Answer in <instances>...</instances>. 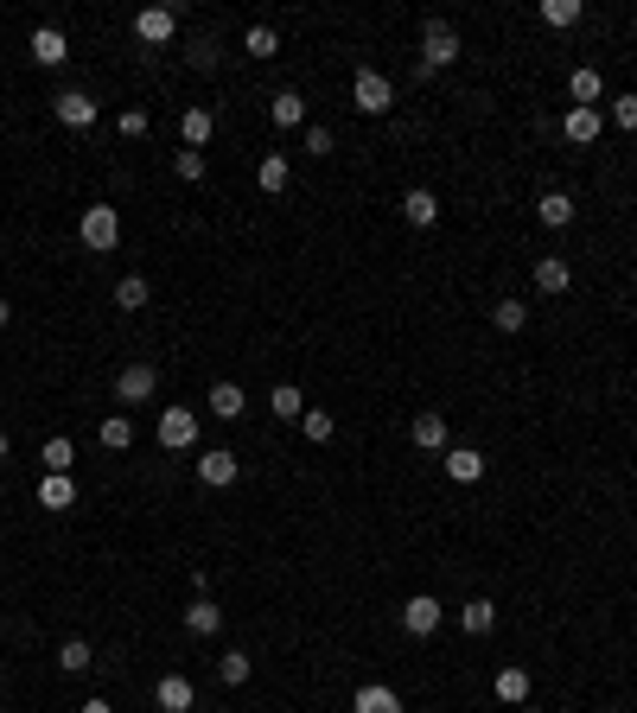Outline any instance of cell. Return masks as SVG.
<instances>
[{
	"mask_svg": "<svg viewBox=\"0 0 637 713\" xmlns=\"http://www.w3.org/2000/svg\"><path fill=\"white\" fill-rule=\"evenodd\" d=\"M172 32H179V13H172V7H141V13H134V39H141V45H166Z\"/></svg>",
	"mask_w": 637,
	"mask_h": 713,
	"instance_id": "6",
	"label": "cell"
},
{
	"mask_svg": "<svg viewBox=\"0 0 637 713\" xmlns=\"http://www.w3.org/2000/svg\"><path fill=\"white\" fill-rule=\"evenodd\" d=\"M446 478H453V484H478V478H485V452H478V446H446Z\"/></svg>",
	"mask_w": 637,
	"mask_h": 713,
	"instance_id": "11",
	"label": "cell"
},
{
	"mask_svg": "<svg viewBox=\"0 0 637 713\" xmlns=\"http://www.w3.org/2000/svg\"><path fill=\"white\" fill-rule=\"evenodd\" d=\"M32 58H39L45 71H58V64L71 58V39H64L58 26H39V32H32Z\"/></svg>",
	"mask_w": 637,
	"mask_h": 713,
	"instance_id": "13",
	"label": "cell"
},
{
	"mask_svg": "<svg viewBox=\"0 0 637 713\" xmlns=\"http://www.w3.org/2000/svg\"><path fill=\"white\" fill-rule=\"evenodd\" d=\"M440 618H446V612H440V599H427V593H415V599L402 605V631H408V637H434V631H440Z\"/></svg>",
	"mask_w": 637,
	"mask_h": 713,
	"instance_id": "8",
	"label": "cell"
},
{
	"mask_svg": "<svg viewBox=\"0 0 637 713\" xmlns=\"http://www.w3.org/2000/svg\"><path fill=\"white\" fill-rule=\"evenodd\" d=\"M243 51H249V58H274V51H281V32H274V26H249Z\"/></svg>",
	"mask_w": 637,
	"mask_h": 713,
	"instance_id": "35",
	"label": "cell"
},
{
	"mask_svg": "<svg viewBox=\"0 0 637 713\" xmlns=\"http://www.w3.org/2000/svg\"><path fill=\"white\" fill-rule=\"evenodd\" d=\"M217 675H223L230 688H243V682H249V656H243V650H223V656H217Z\"/></svg>",
	"mask_w": 637,
	"mask_h": 713,
	"instance_id": "37",
	"label": "cell"
},
{
	"mask_svg": "<svg viewBox=\"0 0 637 713\" xmlns=\"http://www.w3.org/2000/svg\"><path fill=\"white\" fill-rule=\"evenodd\" d=\"M408 440H415L421 452H446V414L421 408V414H415V427H408Z\"/></svg>",
	"mask_w": 637,
	"mask_h": 713,
	"instance_id": "14",
	"label": "cell"
},
{
	"mask_svg": "<svg viewBox=\"0 0 637 713\" xmlns=\"http://www.w3.org/2000/svg\"><path fill=\"white\" fill-rule=\"evenodd\" d=\"M606 121L618 134H637V96H612V109H606Z\"/></svg>",
	"mask_w": 637,
	"mask_h": 713,
	"instance_id": "38",
	"label": "cell"
},
{
	"mask_svg": "<svg viewBox=\"0 0 637 713\" xmlns=\"http://www.w3.org/2000/svg\"><path fill=\"white\" fill-rule=\"evenodd\" d=\"M268 115H274V128H300V121H306V102H300L294 90H281V96L268 102Z\"/></svg>",
	"mask_w": 637,
	"mask_h": 713,
	"instance_id": "28",
	"label": "cell"
},
{
	"mask_svg": "<svg viewBox=\"0 0 637 713\" xmlns=\"http://www.w3.org/2000/svg\"><path fill=\"white\" fill-rule=\"evenodd\" d=\"M153 701H160V713H192V707H198V688H192V675H160Z\"/></svg>",
	"mask_w": 637,
	"mask_h": 713,
	"instance_id": "9",
	"label": "cell"
},
{
	"mask_svg": "<svg viewBox=\"0 0 637 713\" xmlns=\"http://www.w3.org/2000/svg\"><path fill=\"white\" fill-rule=\"evenodd\" d=\"M561 134H567L574 147H593L599 134H606V115H599V109H567V115H561Z\"/></svg>",
	"mask_w": 637,
	"mask_h": 713,
	"instance_id": "10",
	"label": "cell"
},
{
	"mask_svg": "<svg viewBox=\"0 0 637 713\" xmlns=\"http://www.w3.org/2000/svg\"><path fill=\"white\" fill-rule=\"evenodd\" d=\"M96 440L109 446V452H128V446H134V421H128V414H109V421H102V433H96Z\"/></svg>",
	"mask_w": 637,
	"mask_h": 713,
	"instance_id": "31",
	"label": "cell"
},
{
	"mask_svg": "<svg viewBox=\"0 0 637 713\" xmlns=\"http://www.w3.org/2000/svg\"><path fill=\"white\" fill-rule=\"evenodd\" d=\"M536 217L548 223V230H567V223H574V198H567V191H542V198H536Z\"/></svg>",
	"mask_w": 637,
	"mask_h": 713,
	"instance_id": "24",
	"label": "cell"
},
{
	"mask_svg": "<svg viewBox=\"0 0 637 713\" xmlns=\"http://www.w3.org/2000/svg\"><path fill=\"white\" fill-rule=\"evenodd\" d=\"M153 395H160V370H153V363H122V370H115V402L141 408Z\"/></svg>",
	"mask_w": 637,
	"mask_h": 713,
	"instance_id": "4",
	"label": "cell"
},
{
	"mask_svg": "<svg viewBox=\"0 0 637 713\" xmlns=\"http://www.w3.org/2000/svg\"><path fill=\"white\" fill-rule=\"evenodd\" d=\"M446 64H459V32L446 20H427L421 26V77L427 71H446Z\"/></svg>",
	"mask_w": 637,
	"mask_h": 713,
	"instance_id": "1",
	"label": "cell"
},
{
	"mask_svg": "<svg viewBox=\"0 0 637 713\" xmlns=\"http://www.w3.org/2000/svg\"><path fill=\"white\" fill-rule=\"evenodd\" d=\"M77 236H83V249H96V255H109L115 242H122V217H115V204H90L77 223Z\"/></svg>",
	"mask_w": 637,
	"mask_h": 713,
	"instance_id": "2",
	"label": "cell"
},
{
	"mask_svg": "<svg viewBox=\"0 0 637 713\" xmlns=\"http://www.w3.org/2000/svg\"><path fill=\"white\" fill-rule=\"evenodd\" d=\"M459 631H466V637H491L497 631V605L491 599H466V605H459Z\"/></svg>",
	"mask_w": 637,
	"mask_h": 713,
	"instance_id": "17",
	"label": "cell"
},
{
	"mask_svg": "<svg viewBox=\"0 0 637 713\" xmlns=\"http://www.w3.org/2000/svg\"><path fill=\"white\" fill-rule=\"evenodd\" d=\"M179 134H185V147H198V153H204V141H211V134H217V115H211V109H185Z\"/></svg>",
	"mask_w": 637,
	"mask_h": 713,
	"instance_id": "25",
	"label": "cell"
},
{
	"mask_svg": "<svg viewBox=\"0 0 637 713\" xmlns=\"http://www.w3.org/2000/svg\"><path fill=\"white\" fill-rule=\"evenodd\" d=\"M58 669H64V675H83V669H90V643H83V637H64V643H58Z\"/></svg>",
	"mask_w": 637,
	"mask_h": 713,
	"instance_id": "33",
	"label": "cell"
},
{
	"mask_svg": "<svg viewBox=\"0 0 637 713\" xmlns=\"http://www.w3.org/2000/svg\"><path fill=\"white\" fill-rule=\"evenodd\" d=\"M300 433H306V440H313V446H325V440H332V433H338V421H332V414H325V408H306V414H300Z\"/></svg>",
	"mask_w": 637,
	"mask_h": 713,
	"instance_id": "34",
	"label": "cell"
},
{
	"mask_svg": "<svg viewBox=\"0 0 637 713\" xmlns=\"http://www.w3.org/2000/svg\"><path fill=\"white\" fill-rule=\"evenodd\" d=\"M39 503H45V510H77V484H71V472H45Z\"/></svg>",
	"mask_w": 637,
	"mask_h": 713,
	"instance_id": "21",
	"label": "cell"
},
{
	"mask_svg": "<svg viewBox=\"0 0 637 713\" xmlns=\"http://www.w3.org/2000/svg\"><path fill=\"white\" fill-rule=\"evenodd\" d=\"M536 287H542V293H567V287H574L567 255H542V262H536Z\"/></svg>",
	"mask_w": 637,
	"mask_h": 713,
	"instance_id": "23",
	"label": "cell"
},
{
	"mask_svg": "<svg viewBox=\"0 0 637 713\" xmlns=\"http://www.w3.org/2000/svg\"><path fill=\"white\" fill-rule=\"evenodd\" d=\"M567 96H574V109H599V96H606V77L580 64V71L567 77Z\"/></svg>",
	"mask_w": 637,
	"mask_h": 713,
	"instance_id": "19",
	"label": "cell"
},
{
	"mask_svg": "<svg viewBox=\"0 0 637 713\" xmlns=\"http://www.w3.org/2000/svg\"><path fill=\"white\" fill-rule=\"evenodd\" d=\"M268 414H281V421H300V414H306V395L294 389V382H281V389L268 395Z\"/></svg>",
	"mask_w": 637,
	"mask_h": 713,
	"instance_id": "29",
	"label": "cell"
},
{
	"mask_svg": "<svg viewBox=\"0 0 637 713\" xmlns=\"http://www.w3.org/2000/svg\"><path fill=\"white\" fill-rule=\"evenodd\" d=\"M351 713H402V701H395V688H383V682H364L351 694Z\"/></svg>",
	"mask_w": 637,
	"mask_h": 713,
	"instance_id": "20",
	"label": "cell"
},
{
	"mask_svg": "<svg viewBox=\"0 0 637 713\" xmlns=\"http://www.w3.org/2000/svg\"><path fill=\"white\" fill-rule=\"evenodd\" d=\"M192 64H198V71H211V64H217V45L198 39V45H192Z\"/></svg>",
	"mask_w": 637,
	"mask_h": 713,
	"instance_id": "42",
	"label": "cell"
},
{
	"mask_svg": "<svg viewBox=\"0 0 637 713\" xmlns=\"http://www.w3.org/2000/svg\"><path fill=\"white\" fill-rule=\"evenodd\" d=\"M185 631H192V637H217V631H223V612H217V599H211V593L185 605Z\"/></svg>",
	"mask_w": 637,
	"mask_h": 713,
	"instance_id": "16",
	"label": "cell"
},
{
	"mask_svg": "<svg viewBox=\"0 0 637 713\" xmlns=\"http://www.w3.org/2000/svg\"><path fill=\"white\" fill-rule=\"evenodd\" d=\"M580 13H587V7H580V0H542V20L555 26V32H567V26H580Z\"/></svg>",
	"mask_w": 637,
	"mask_h": 713,
	"instance_id": "32",
	"label": "cell"
},
{
	"mask_svg": "<svg viewBox=\"0 0 637 713\" xmlns=\"http://www.w3.org/2000/svg\"><path fill=\"white\" fill-rule=\"evenodd\" d=\"M402 217L415 223V230H434V223H440V198H434L427 185H415V191L402 198Z\"/></svg>",
	"mask_w": 637,
	"mask_h": 713,
	"instance_id": "15",
	"label": "cell"
},
{
	"mask_svg": "<svg viewBox=\"0 0 637 713\" xmlns=\"http://www.w3.org/2000/svg\"><path fill=\"white\" fill-rule=\"evenodd\" d=\"M236 472H243V465H236V452H223V446L198 459V478L211 484V491H230V484H236Z\"/></svg>",
	"mask_w": 637,
	"mask_h": 713,
	"instance_id": "12",
	"label": "cell"
},
{
	"mask_svg": "<svg viewBox=\"0 0 637 713\" xmlns=\"http://www.w3.org/2000/svg\"><path fill=\"white\" fill-rule=\"evenodd\" d=\"M77 713H115V707H109V701H102V694H96V701H83Z\"/></svg>",
	"mask_w": 637,
	"mask_h": 713,
	"instance_id": "43",
	"label": "cell"
},
{
	"mask_svg": "<svg viewBox=\"0 0 637 713\" xmlns=\"http://www.w3.org/2000/svg\"><path fill=\"white\" fill-rule=\"evenodd\" d=\"M491 688H497V701L523 707V701H529V669H523V663H504V669H497V682H491Z\"/></svg>",
	"mask_w": 637,
	"mask_h": 713,
	"instance_id": "22",
	"label": "cell"
},
{
	"mask_svg": "<svg viewBox=\"0 0 637 713\" xmlns=\"http://www.w3.org/2000/svg\"><path fill=\"white\" fill-rule=\"evenodd\" d=\"M7 325H13V306H7V300H0V332H7Z\"/></svg>",
	"mask_w": 637,
	"mask_h": 713,
	"instance_id": "44",
	"label": "cell"
},
{
	"mask_svg": "<svg viewBox=\"0 0 637 713\" xmlns=\"http://www.w3.org/2000/svg\"><path fill=\"white\" fill-rule=\"evenodd\" d=\"M523 713H529V707H523Z\"/></svg>",
	"mask_w": 637,
	"mask_h": 713,
	"instance_id": "46",
	"label": "cell"
},
{
	"mask_svg": "<svg viewBox=\"0 0 637 713\" xmlns=\"http://www.w3.org/2000/svg\"><path fill=\"white\" fill-rule=\"evenodd\" d=\"M172 166H179V179H204V153H198V147H185Z\"/></svg>",
	"mask_w": 637,
	"mask_h": 713,
	"instance_id": "40",
	"label": "cell"
},
{
	"mask_svg": "<svg viewBox=\"0 0 637 713\" xmlns=\"http://www.w3.org/2000/svg\"><path fill=\"white\" fill-rule=\"evenodd\" d=\"M39 459H45V472H71V459H77V446H71V440H64V433H58V440H45V446H39Z\"/></svg>",
	"mask_w": 637,
	"mask_h": 713,
	"instance_id": "36",
	"label": "cell"
},
{
	"mask_svg": "<svg viewBox=\"0 0 637 713\" xmlns=\"http://www.w3.org/2000/svg\"><path fill=\"white\" fill-rule=\"evenodd\" d=\"M351 109H357V115H389V109H395V90H389V77L364 64V71L351 77Z\"/></svg>",
	"mask_w": 637,
	"mask_h": 713,
	"instance_id": "3",
	"label": "cell"
},
{
	"mask_svg": "<svg viewBox=\"0 0 637 713\" xmlns=\"http://www.w3.org/2000/svg\"><path fill=\"white\" fill-rule=\"evenodd\" d=\"M0 459H7V433H0Z\"/></svg>",
	"mask_w": 637,
	"mask_h": 713,
	"instance_id": "45",
	"label": "cell"
},
{
	"mask_svg": "<svg viewBox=\"0 0 637 713\" xmlns=\"http://www.w3.org/2000/svg\"><path fill=\"white\" fill-rule=\"evenodd\" d=\"M51 115H58L64 128H96V96H83V90H58V96H51Z\"/></svg>",
	"mask_w": 637,
	"mask_h": 713,
	"instance_id": "7",
	"label": "cell"
},
{
	"mask_svg": "<svg viewBox=\"0 0 637 713\" xmlns=\"http://www.w3.org/2000/svg\"><path fill=\"white\" fill-rule=\"evenodd\" d=\"M211 414H217V421H243V414H249L243 382H217V389H211Z\"/></svg>",
	"mask_w": 637,
	"mask_h": 713,
	"instance_id": "18",
	"label": "cell"
},
{
	"mask_svg": "<svg viewBox=\"0 0 637 713\" xmlns=\"http://www.w3.org/2000/svg\"><path fill=\"white\" fill-rule=\"evenodd\" d=\"M491 325H497V332H510V338H516V332H523V325H529V306H523V300H497V306H491Z\"/></svg>",
	"mask_w": 637,
	"mask_h": 713,
	"instance_id": "30",
	"label": "cell"
},
{
	"mask_svg": "<svg viewBox=\"0 0 637 713\" xmlns=\"http://www.w3.org/2000/svg\"><path fill=\"white\" fill-rule=\"evenodd\" d=\"M160 446H166V452L198 446V414H192V408H160Z\"/></svg>",
	"mask_w": 637,
	"mask_h": 713,
	"instance_id": "5",
	"label": "cell"
},
{
	"mask_svg": "<svg viewBox=\"0 0 637 713\" xmlns=\"http://www.w3.org/2000/svg\"><path fill=\"white\" fill-rule=\"evenodd\" d=\"M147 274H122V281H115V306H122V312H141L147 306Z\"/></svg>",
	"mask_w": 637,
	"mask_h": 713,
	"instance_id": "27",
	"label": "cell"
},
{
	"mask_svg": "<svg viewBox=\"0 0 637 713\" xmlns=\"http://www.w3.org/2000/svg\"><path fill=\"white\" fill-rule=\"evenodd\" d=\"M147 128H153V121H147V109H122V115H115V134H122V141H141Z\"/></svg>",
	"mask_w": 637,
	"mask_h": 713,
	"instance_id": "39",
	"label": "cell"
},
{
	"mask_svg": "<svg viewBox=\"0 0 637 713\" xmlns=\"http://www.w3.org/2000/svg\"><path fill=\"white\" fill-rule=\"evenodd\" d=\"M287 179H294V166H287V153H268V160L255 166V185H262L268 198H274V191H287Z\"/></svg>",
	"mask_w": 637,
	"mask_h": 713,
	"instance_id": "26",
	"label": "cell"
},
{
	"mask_svg": "<svg viewBox=\"0 0 637 713\" xmlns=\"http://www.w3.org/2000/svg\"><path fill=\"white\" fill-rule=\"evenodd\" d=\"M306 153H319V160H325V153H332V128H306Z\"/></svg>",
	"mask_w": 637,
	"mask_h": 713,
	"instance_id": "41",
	"label": "cell"
}]
</instances>
